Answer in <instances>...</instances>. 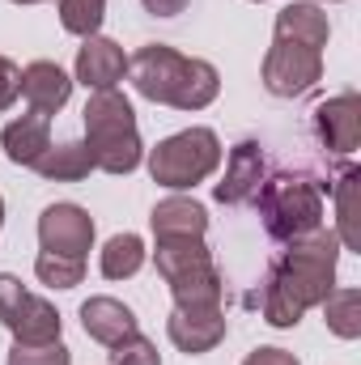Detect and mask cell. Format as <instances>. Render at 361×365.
<instances>
[{
	"label": "cell",
	"instance_id": "obj_10",
	"mask_svg": "<svg viewBox=\"0 0 361 365\" xmlns=\"http://www.w3.org/2000/svg\"><path fill=\"white\" fill-rule=\"evenodd\" d=\"M166 336L187 357L213 353L225 340V310L221 306H175L166 319Z\"/></svg>",
	"mask_w": 361,
	"mask_h": 365
},
{
	"label": "cell",
	"instance_id": "obj_2",
	"mask_svg": "<svg viewBox=\"0 0 361 365\" xmlns=\"http://www.w3.org/2000/svg\"><path fill=\"white\" fill-rule=\"evenodd\" d=\"M128 77H132V90L141 98L175 106V110H204L221 90V77H217V68L208 60L179 56L166 43L141 47L128 60Z\"/></svg>",
	"mask_w": 361,
	"mask_h": 365
},
{
	"label": "cell",
	"instance_id": "obj_27",
	"mask_svg": "<svg viewBox=\"0 0 361 365\" xmlns=\"http://www.w3.org/2000/svg\"><path fill=\"white\" fill-rule=\"evenodd\" d=\"M17 93H21V68L0 56V110H9L17 102Z\"/></svg>",
	"mask_w": 361,
	"mask_h": 365
},
{
	"label": "cell",
	"instance_id": "obj_14",
	"mask_svg": "<svg viewBox=\"0 0 361 365\" xmlns=\"http://www.w3.org/2000/svg\"><path fill=\"white\" fill-rule=\"evenodd\" d=\"M0 145H4V158H9L13 166H34V162L51 149V115L30 110V115L13 119V123L0 132Z\"/></svg>",
	"mask_w": 361,
	"mask_h": 365
},
{
	"label": "cell",
	"instance_id": "obj_12",
	"mask_svg": "<svg viewBox=\"0 0 361 365\" xmlns=\"http://www.w3.org/2000/svg\"><path fill=\"white\" fill-rule=\"evenodd\" d=\"M268 179V158H264V149L255 145V140H243V145H234L230 149V162H225V179L213 187V195H217V204H247V200H255L260 195V187Z\"/></svg>",
	"mask_w": 361,
	"mask_h": 365
},
{
	"label": "cell",
	"instance_id": "obj_28",
	"mask_svg": "<svg viewBox=\"0 0 361 365\" xmlns=\"http://www.w3.org/2000/svg\"><path fill=\"white\" fill-rule=\"evenodd\" d=\"M243 365H302V361L293 353H285V349H255Z\"/></svg>",
	"mask_w": 361,
	"mask_h": 365
},
{
	"label": "cell",
	"instance_id": "obj_29",
	"mask_svg": "<svg viewBox=\"0 0 361 365\" xmlns=\"http://www.w3.org/2000/svg\"><path fill=\"white\" fill-rule=\"evenodd\" d=\"M153 17H179L183 9H187V0H141Z\"/></svg>",
	"mask_w": 361,
	"mask_h": 365
},
{
	"label": "cell",
	"instance_id": "obj_13",
	"mask_svg": "<svg viewBox=\"0 0 361 365\" xmlns=\"http://www.w3.org/2000/svg\"><path fill=\"white\" fill-rule=\"evenodd\" d=\"M128 73V56L119 43L102 38V34H90L77 51V81L86 90H115V81H123Z\"/></svg>",
	"mask_w": 361,
	"mask_h": 365
},
{
	"label": "cell",
	"instance_id": "obj_26",
	"mask_svg": "<svg viewBox=\"0 0 361 365\" xmlns=\"http://www.w3.org/2000/svg\"><path fill=\"white\" fill-rule=\"evenodd\" d=\"M9 365H73V353L51 340V344H13Z\"/></svg>",
	"mask_w": 361,
	"mask_h": 365
},
{
	"label": "cell",
	"instance_id": "obj_4",
	"mask_svg": "<svg viewBox=\"0 0 361 365\" xmlns=\"http://www.w3.org/2000/svg\"><path fill=\"white\" fill-rule=\"evenodd\" d=\"M153 259L175 293V306H221L225 280L217 272L204 238H158Z\"/></svg>",
	"mask_w": 361,
	"mask_h": 365
},
{
	"label": "cell",
	"instance_id": "obj_16",
	"mask_svg": "<svg viewBox=\"0 0 361 365\" xmlns=\"http://www.w3.org/2000/svg\"><path fill=\"white\" fill-rule=\"evenodd\" d=\"M81 327H86L90 340L111 349V344H119V340H128L136 331V314L119 297H90L81 306Z\"/></svg>",
	"mask_w": 361,
	"mask_h": 365
},
{
	"label": "cell",
	"instance_id": "obj_24",
	"mask_svg": "<svg viewBox=\"0 0 361 365\" xmlns=\"http://www.w3.org/2000/svg\"><path fill=\"white\" fill-rule=\"evenodd\" d=\"M34 276L43 284H51V289H73V284L86 280V259H64V255H47L43 251L34 259Z\"/></svg>",
	"mask_w": 361,
	"mask_h": 365
},
{
	"label": "cell",
	"instance_id": "obj_5",
	"mask_svg": "<svg viewBox=\"0 0 361 365\" xmlns=\"http://www.w3.org/2000/svg\"><path fill=\"white\" fill-rule=\"evenodd\" d=\"M255 204H260L268 238H276V242H298V238H306L323 225V195L306 175L264 179Z\"/></svg>",
	"mask_w": 361,
	"mask_h": 365
},
{
	"label": "cell",
	"instance_id": "obj_11",
	"mask_svg": "<svg viewBox=\"0 0 361 365\" xmlns=\"http://www.w3.org/2000/svg\"><path fill=\"white\" fill-rule=\"evenodd\" d=\"M315 136H319V145L327 153H340V158L357 153V145H361V98L357 93L345 90L336 98H327V102H319L315 106Z\"/></svg>",
	"mask_w": 361,
	"mask_h": 365
},
{
	"label": "cell",
	"instance_id": "obj_9",
	"mask_svg": "<svg viewBox=\"0 0 361 365\" xmlns=\"http://www.w3.org/2000/svg\"><path fill=\"white\" fill-rule=\"evenodd\" d=\"M39 242L47 255L86 259L93 247V217L81 204H51L39 217Z\"/></svg>",
	"mask_w": 361,
	"mask_h": 365
},
{
	"label": "cell",
	"instance_id": "obj_21",
	"mask_svg": "<svg viewBox=\"0 0 361 365\" xmlns=\"http://www.w3.org/2000/svg\"><path fill=\"white\" fill-rule=\"evenodd\" d=\"M323 323L340 340H357L361 336V293L357 289H332L323 297Z\"/></svg>",
	"mask_w": 361,
	"mask_h": 365
},
{
	"label": "cell",
	"instance_id": "obj_30",
	"mask_svg": "<svg viewBox=\"0 0 361 365\" xmlns=\"http://www.w3.org/2000/svg\"><path fill=\"white\" fill-rule=\"evenodd\" d=\"M13 4H43V0H13Z\"/></svg>",
	"mask_w": 361,
	"mask_h": 365
},
{
	"label": "cell",
	"instance_id": "obj_25",
	"mask_svg": "<svg viewBox=\"0 0 361 365\" xmlns=\"http://www.w3.org/2000/svg\"><path fill=\"white\" fill-rule=\"evenodd\" d=\"M106 365H162V357H158V344H153V340H145L141 331H132L128 340L111 344Z\"/></svg>",
	"mask_w": 361,
	"mask_h": 365
},
{
	"label": "cell",
	"instance_id": "obj_7",
	"mask_svg": "<svg viewBox=\"0 0 361 365\" xmlns=\"http://www.w3.org/2000/svg\"><path fill=\"white\" fill-rule=\"evenodd\" d=\"M0 323L9 327V336L17 344L60 340V310L51 302L34 297L30 289H21V280L13 272H0Z\"/></svg>",
	"mask_w": 361,
	"mask_h": 365
},
{
	"label": "cell",
	"instance_id": "obj_22",
	"mask_svg": "<svg viewBox=\"0 0 361 365\" xmlns=\"http://www.w3.org/2000/svg\"><path fill=\"white\" fill-rule=\"evenodd\" d=\"M357 170H345L336 182V217H340V247L361 251V230H357Z\"/></svg>",
	"mask_w": 361,
	"mask_h": 365
},
{
	"label": "cell",
	"instance_id": "obj_3",
	"mask_svg": "<svg viewBox=\"0 0 361 365\" xmlns=\"http://www.w3.org/2000/svg\"><path fill=\"white\" fill-rule=\"evenodd\" d=\"M86 149L93 158V170L106 175H132L145 158L136 110L119 90H93L86 102Z\"/></svg>",
	"mask_w": 361,
	"mask_h": 365
},
{
	"label": "cell",
	"instance_id": "obj_6",
	"mask_svg": "<svg viewBox=\"0 0 361 365\" xmlns=\"http://www.w3.org/2000/svg\"><path fill=\"white\" fill-rule=\"evenodd\" d=\"M217 166H221V140H217L213 128L175 132V136H166L149 153V175H153V182L158 187H171V191L204 182Z\"/></svg>",
	"mask_w": 361,
	"mask_h": 365
},
{
	"label": "cell",
	"instance_id": "obj_20",
	"mask_svg": "<svg viewBox=\"0 0 361 365\" xmlns=\"http://www.w3.org/2000/svg\"><path fill=\"white\" fill-rule=\"evenodd\" d=\"M145 268V242L136 234H115L102 247V276L106 280H128Z\"/></svg>",
	"mask_w": 361,
	"mask_h": 365
},
{
	"label": "cell",
	"instance_id": "obj_23",
	"mask_svg": "<svg viewBox=\"0 0 361 365\" xmlns=\"http://www.w3.org/2000/svg\"><path fill=\"white\" fill-rule=\"evenodd\" d=\"M102 17H106V0H60V26L68 34L90 38V34H98Z\"/></svg>",
	"mask_w": 361,
	"mask_h": 365
},
{
	"label": "cell",
	"instance_id": "obj_8",
	"mask_svg": "<svg viewBox=\"0 0 361 365\" xmlns=\"http://www.w3.org/2000/svg\"><path fill=\"white\" fill-rule=\"evenodd\" d=\"M319 77H323V51L272 38L268 56H264V90L272 98H298V93L310 90Z\"/></svg>",
	"mask_w": 361,
	"mask_h": 365
},
{
	"label": "cell",
	"instance_id": "obj_19",
	"mask_svg": "<svg viewBox=\"0 0 361 365\" xmlns=\"http://www.w3.org/2000/svg\"><path fill=\"white\" fill-rule=\"evenodd\" d=\"M34 170H39L43 179H51V182H81V179H90L93 158H90V149H86L81 140H68V145L47 149V153L34 162Z\"/></svg>",
	"mask_w": 361,
	"mask_h": 365
},
{
	"label": "cell",
	"instance_id": "obj_31",
	"mask_svg": "<svg viewBox=\"0 0 361 365\" xmlns=\"http://www.w3.org/2000/svg\"><path fill=\"white\" fill-rule=\"evenodd\" d=\"M0 225H4V200H0Z\"/></svg>",
	"mask_w": 361,
	"mask_h": 365
},
{
	"label": "cell",
	"instance_id": "obj_18",
	"mask_svg": "<svg viewBox=\"0 0 361 365\" xmlns=\"http://www.w3.org/2000/svg\"><path fill=\"white\" fill-rule=\"evenodd\" d=\"M153 238H204L208 230V212L204 204L187 200V195H171L153 208Z\"/></svg>",
	"mask_w": 361,
	"mask_h": 365
},
{
	"label": "cell",
	"instance_id": "obj_1",
	"mask_svg": "<svg viewBox=\"0 0 361 365\" xmlns=\"http://www.w3.org/2000/svg\"><path fill=\"white\" fill-rule=\"evenodd\" d=\"M336 259H340L336 234L315 230L298 242H285L260 293V310L272 327H298L310 306H323V297L336 289Z\"/></svg>",
	"mask_w": 361,
	"mask_h": 365
},
{
	"label": "cell",
	"instance_id": "obj_15",
	"mask_svg": "<svg viewBox=\"0 0 361 365\" xmlns=\"http://www.w3.org/2000/svg\"><path fill=\"white\" fill-rule=\"evenodd\" d=\"M21 93L30 102V110H43V115H56L68 98H73V81L60 64L51 60H34L21 68Z\"/></svg>",
	"mask_w": 361,
	"mask_h": 365
},
{
	"label": "cell",
	"instance_id": "obj_17",
	"mask_svg": "<svg viewBox=\"0 0 361 365\" xmlns=\"http://www.w3.org/2000/svg\"><path fill=\"white\" fill-rule=\"evenodd\" d=\"M327 34H332L327 13L315 0H298V4H285L276 13V38H285V43H302V47L323 51L327 47Z\"/></svg>",
	"mask_w": 361,
	"mask_h": 365
}]
</instances>
